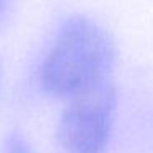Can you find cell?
<instances>
[{
  "label": "cell",
  "mask_w": 153,
  "mask_h": 153,
  "mask_svg": "<svg viewBox=\"0 0 153 153\" xmlns=\"http://www.w3.org/2000/svg\"><path fill=\"white\" fill-rule=\"evenodd\" d=\"M117 50L105 28L86 17L68 20L40 68V86L53 97H69L109 81Z\"/></svg>",
  "instance_id": "1"
},
{
  "label": "cell",
  "mask_w": 153,
  "mask_h": 153,
  "mask_svg": "<svg viewBox=\"0 0 153 153\" xmlns=\"http://www.w3.org/2000/svg\"><path fill=\"white\" fill-rule=\"evenodd\" d=\"M0 86H2V68H0Z\"/></svg>",
  "instance_id": "4"
},
{
  "label": "cell",
  "mask_w": 153,
  "mask_h": 153,
  "mask_svg": "<svg viewBox=\"0 0 153 153\" xmlns=\"http://www.w3.org/2000/svg\"><path fill=\"white\" fill-rule=\"evenodd\" d=\"M2 5H4V0H0V10H2Z\"/></svg>",
  "instance_id": "5"
},
{
  "label": "cell",
  "mask_w": 153,
  "mask_h": 153,
  "mask_svg": "<svg viewBox=\"0 0 153 153\" xmlns=\"http://www.w3.org/2000/svg\"><path fill=\"white\" fill-rule=\"evenodd\" d=\"M5 153H33V150L22 135L13 133L5 142Z\"/></svg>",
  "instance_id": "3"
},
{
  "label": "cell",
  "mask_w": 153,
  "mask_h": 153,
  "mask_svg": "<svg viewBox=\"0 0 153 153\" xmlns=\"http://www.w3.org/2000/svg\"><path fill=\"white\" fill-rule=\"evenodd\" d=\"M117 109V91L110 81L76 96L61 114L58 142L66 153H105Z\"/></svg>",
  "instance_id": "2"
}]
</instances>
